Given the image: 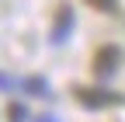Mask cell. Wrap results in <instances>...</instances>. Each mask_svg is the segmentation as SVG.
Here are the masks:
<instances>
[{"label": "cell", "instance_id": "6da1fadb", "mask_svg": "<svg viewBox=\"0 0 125 122\" xmlns=\"http://www.w3.org/2000/svg\"><path fill=\"white\" fill-rule=\"evenodd\" d=\"M76 101L87 108H108V105H125L122 94L115 91H101V87H76Z\"/></svg>", "mask_w": 125, "mask_h": 122}, {"label": "cell", "instance_id": "7a4b0ae2", "mask_svg": "<svg viewBox=\"0 0 125 122\" xmlns=\"http://www.w3.org/2000/svg\"><path fill=\"white\" fill-rule=\"evenodd\" d=\"M118 66H122V49L118 45H104V49H97V56H94V73L97 77H115L118 73Z\"/></svg>", "mask_w": 125, "mask_h": 122}, {"label": "cell", "instance_id": "3957f363", "mask_svg": "<svg viewBox=\"0 0 125 122\" xmlns=\"http://www.w3.org/2000/svg\"><path fill=\"white\" fill-rule=\"evenodd\" d=\"M70 21H73V11H70V7H59V21H56V32H52V42H62V35L70 32Z\"/></svg>", "mask_w": 125, "mask_h": 122}, {"label": "cell", "instance_id": "277c9868", "mask_svg": "<svg viewBox=\"0 0 125 122\" xmlns=\"http://www.w3.org/2000/svg\"><path fill=\"white\" fill-rule=\"evenodd\" d=\"M87 4H90L94 11H104V14H111V11L118 7V0H87Z\"/></svg>", "mask_w": 125, "mask_h": 122}, {"label": "cell", "instance_id": "5b68a950", "mask_svg": "<svg viewBox=\"0 0 125 122\" xmlns=\"http://www.w3.org/2000/svg\"><path fill=\"white\" fill-rule=\"evenodd\" d=\"M7 115H10L14 122H21V119H24V108H21V105H10V108H7Z\"/></svg>", "mask_w": 125, "mask_h": 122}, {"label": "cell", "instance_id": "8992f818", "mask_svg": "<svg viewBox=\"0 0 125 122\" xmlns=\"http://www.w3.org/2000/svg\"><path fill=\"white\" fill-rule=\"evenodd\" d=\"M28 91H35V94H42V91H45V84H42V80H28Z\"/></svg>", "mask_w": 125, "mask_h": 122}, {"label": "cell", "instance_id": "52a82bcc", "mask_svg": "<svg viewBox=\"0 0 125 122\" xmlns=\"http://www.w3.org/2000/svg\"><path fill=\"white\" fill-rule=\"evenodd\" d=\"M38 122H56V119H38Z\"/></svg>", "mask_w": 125, "mask_h": 122}]
</instances>
